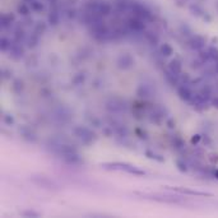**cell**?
Instances as JSON below:
<instances>
[{
    "mask_svg": "<svg viewBox=\"0 0 218 218\" xmlns=\"http://www.w3.org/2000/svg\"><path fill=\"white\" fill-rule=\"evenodd\" d=\"M103 168L106 170H116V171H126L129 173H132V175H135V176H144L145 172L143 170H139L133 164H129V163H120V162H115V163H105L102 164Z\"/></svg>",
    "mask_w": 218,
    "mask_h": 218,
    "instance_id": "6da1fadb",
    "label": "cell"
},
{
    "mask_svg": "<svg viewBox=\"0 0 218 218\" xmlns=\"http://www.w3.org/2000/svg\"><path fill=\"white\" fill-rule=\"evenodd\" d=\"M137 195H141L142 198L145 199H151V200H156V202L160 203H170V204H182L184 200L180 199L179 196H173V195H161V194H147V193H135Z\"/></svg>",
    "mask_w": 218,
    "mask_h": 218,
    "instance_id": "7a4b0ae2",
    "label": "cell"
},
{
    "mask_svg": "<svg viewBox=\"0 0 218 218\" xmlns=\"http://www.w3.org/2000/svg\"><path fill=\"white\" fill-rule=\"evenodd\" d=\"M74 134L75 137H78L82 141L83 144L85 145H89L93 141H94V134L91 132L89 129L87 128H83V126H78L74 129Z\"/></svg>",
    "mask_w": 218,
    "mask_h": 218,
    "instance_id": "3957f363",
    "label": "cell"
},
{
    "mask_svg": "<svg viewBox=\"0 0 218 218\" xmlns=\"http://www.w3.org/2000/svg\"><path fill=\"white\" fill-rule=\"evenodd\" d=\"M134 65V59L130 54H121L117 57V66L123 70H126V69H130Z\"/></svg>",
    "mask_w": 218,
    "mask_h": 218,
    "instance_id": "277c9868",
    "label": "cell"
},
{
    "mask_svg": "<svg viewBox=\"0 0 218 218\" xmlns=\"http://www.w3.org/2000/svg\"><path fill=\"white\" fill-rule=\"evenodd\" d=\"M34 184L41 186V188H49V189H52V188H55V184L52 182L50 179L47 177H43V176H34L31 179Z\"/></svg>",
    "mask_w": 218,
    "mask_h": 218,
    "instance_id": "5b68a950",
    "label": "cell"
},
{
    "mask_svg": "<svg viewBox=\"0 0 218 218\" xmlns=\"http://www.w3.org/2000/svg\"><path fill=\"white\" fill-rule=\"evenodd\" d=\"M107 109L110 111H114V112L123 111V110H125V103L123 101L117 100V98H112L107 102Z\"/></svg>",
    "mask_w": 218,
    "mask_h": 218,
    "instance_id": "8992f818",
    "label": "cell"
},
{
    "mask_svg": "<svg viewBox=\"0 0 218 218\" xmlns=\"http://www.w3.org/2000/svg\"><path fill=\"white\" fill-rule=\"evenodd\" d=\"M181 194H188V195H195V196H212V194L209 193H203V191H198V190H190V189H184V188H175L172 189Z\"/></svg>",
    "mask_w": 218,
    "mask_h": 218,
    "instance_id": "52a82bcc",
    "label": "cell"
},
{
    "mask_svg": "<svg viewBox=\"0 0 218 218\" xmlns=\"http://www.w3.org/2000/svg\"><path fill=\"white\" fill-rule=\"evenodd\" d=\"M63 158H64V161H65L66 163H69V164H81V163H82L81 157H79V154H78L77 152L65 154V156H63Z\"/></svg>",
    "mask_w": 218,
    "mask_h": 218,
    "instance_id": "ba28073f",
    "label": "cell"
},
{
    "mask_svg": "<svg viewBox=\"0 0 218 218\" xmlns=\"http://www.w3.org/2000/svg\"><path fill=\"white\" fill-rule=\"evenodd\" d=\"M177 94H179V97L181 100H184V101H190L191 97H193V93H191V91L188 88V87H185V85L179 87Z\"/></svg>",
    "mask_w": 218,
    "mask_h": 218,
    "instance_id": "9c48e42d",
    "label": "cell"
},
{
    "mask_svg": "<svg viewBox=\"0 0 218 218\" xmlns=\"http://www.w3.org/2000/svg\"><path fill=\"white\" fill-rule=\"evenodd\" d=\"M181 69H182V65H181V61L177 59L175 60H172V61L168 65V70L173 74H176V75H181Z\"/></svg>",
    "mask_w": 218,
    "mask_h": 218,
    "instance_id": "30bf717a",
    "label": "cell"
},
{
    "mask_svg": "<svg viewBox=\"0 0 218 218\" xmlns=\"http://www.w3.org/2000/svg\"><path fill=\"white\" fill-rule=\"evenodd\" d=\"M204 43H205V40H204L203 37L195 36L193 40H191L190 46L193 47L194 50H200V49H203V47H204Z\"/></svg>",
    "mask_w": 218,
    "mask_h": 218,
    "instance_id": "8fae6325",
    "label": "cell"
},
{
    "mask_svg": "<svg viewBox=\"0 0 218 218\" xmlns=\"http://www.w3.org/2000/svg\"><path fill=\"white\" fill-rule=\"evenodd\" d=\"M10 49H12V56L14 59H21L23 56V49L18 45V43H13Z\"/></svg>",
    "mask_w": 218,
    "mask_h": 218,
    "instance_id": "7c38bea8",
    "label": "cell"
},
{
    "mask_svg": "<svg viewBox=\"0 0 218 218\" xmlns=\"http://www.w3.org/2000/svg\"><path fill=\"white\" fill-rule=\"evenodd\" d=\"M138 94L141 96V97H149L151 96V89L148 88V85L143 84L139 87V89H138Z\"/></svg>",
    "mask_w": 218,
    "mask_h": 218,
    "instance_id": "4fadbf2b",
    "label": "cell"
},
{
    "mask_svg": "<svg viewBox=\"0 0 218 218\" xmlns=\"http://www.w3.org/2000/svg\"><path fill=\"white\" fill-rule=\"evenodd\" d=\"M161 54L164 55V56H170V55L173 54V50L168 43H163V45L161 46Z\"/></svg>",
    "mask_w": 218,
    "mask_h": 218,
    "instance_id": "5bb4252c",
    "label": "cell"
},
{
    "mask_svg": "<svg viewBox=\"0 0 218 218\" xmlns=\"http://www.w3.org/2000/svg\"><path fill=\"white\" fill-rule=\"evenodd\" d=\"M130 27H132L133 30H135V31H141V30H143V23L142 22H139V21H137V19H132L130 21Z\"/></svg>",
    "mask_w": 218,
    "mask_h": 218,
    "instance_id": "9a60e30c",
    "label": "cell"
},
{
    "mask_svg": "<svg viewBox=\"0 0 218 218\" xmlns=\"http://www.w3.org/2000/svg\"><path fill=\"white\" fill-rule=\"evenodd\" d=\"M13 89L15 93H21L22 89H23V82H21L19 79L14 81V84H13Z\"/></svg>",
    "mask_w": 218,
    "mask_h": 218,
    "instance_id": "2e32d148",
    "label": "cell"
},
{
    "mask_svg": "<svg viewBox=\"0 0 218 218\" xmlns=\"http://www.w3.org/2000/svg\"><path fill=\"white\" fill-rule=\"evenodd\" d=\"M208 51H209V55H211V59L213 60V61L218 63V49H216V47H211Z\"/></svg>",
    "mask_w": 218,
    "mask_h": 218,
    "instance_id": "e0dca14e",
    "label": "cell"
},
{
    "mask_svg": "<svg viewBox=\"0 0 218 218\" xmlns=\"http://www.w3.org/2000/svg\"><path fill=\"white\" fill-rule=\"evenodd\" d=\"M176 166H177V168H179L180 172H186V171H188L186 163H185V162H182V161H180V160L176 161Z\"/></svg>",
    "mask_w": 218,
    "mask_h": 218,
    "instance_id": "ac0fdd59",
    "label": "cell"
},
{
    "mask_svg": "<svg viewBox=\"0 0 218 218\" xmlns=\"http://www.w3.org/2000/svg\"><path fill=\"white\" fill-rule=\"evenodd\" d=\"M145 154H147L148 157H149V158H152V160L160 161V162H162V161H163L162 157H160L158 154H156V153H153V152H151V151H147V152H145Z\"/></svg>",
    "mask_w": 218,
    "mask_h": 218,
    "instance_id": "d6986e66",
    "label": "cell"
},
{
    "mask_svg": "<svg viewBox=\"0 0 218 218\" xmlns=\"http://www.w3.org/2000/svg\"><path fill=\"white\" fill-rule=\"evenodd\" d=\"M10 47H12V43L8 41L6 38H2V50L6 51L8 49H10Z\"/></svg>",
    "mask_w": 218,
    "mask_h": 218,
    "instance_id": "ffe728a7",
    "label": "cell"
},
{
    "mask_svg": "<svg viewBox=\"0 0 218 218\" xmlns=\"http://www.w3.org/2000/svg\"><path fill=\"white\" fill-rule=\"evenodd\" d=\"M173 144H175V147L177 148V149H181V148L184 147V142H182V139H180L177 137L173 139Z\"/></svg>",
    "mask_w": 218,
    "mask_h": 218,
    "instance_id": "44dd1931",
    "label": "cell"
},
{
    "mask_svg": "<svg viewBox=\"0 0 218 218\" xmlns=\"http://www.w3.org/2000/svg\"><path fill=\"white\" fill-rule=\"evenodd\" d=\"M147 38L152 43H157V42H158V37H156L154 34H152L151 32H148V33H147Z\"/></svg>",
    "mask_w": 218,
    "mask_h": 218,
    "instance_id": "7402d4cb",
    "label": "cell"
},
{
    "mask_svg": "<svg viewBox=\"0 0 218 218\" xmlns=\"http://www.w3.org/2000/svg\"><path fill=\"white\" fill-rule=\"evenodd\" d=\"M23 216L24 217H38L40 214L34 211H26V212H23Z\"/></svg>",
    "mask_w": 218,
    "mask_h": 218,
    "instance_id": "603a6c76",
    "label": "cell"
},
{
    "mask_svg": "<svg viewBox=\"0 0 218 218\" xmlns=\"http://www.w3.org/2000/svg\"><path fill=\"white\" fill-rule=\"evenodd\" d=\"M209 161H211V163H217L218 162V154L217 153H212V154H209Z\"/></svg>",
    "mask_w": 218,
    "mask_h": 218,
    "instance_id": "cb8c5ba5",
    "label": "cell"
},
{
    "mask_svg": "<svg viewBox=\"0 0 218 218\" xmlns=\"http://www.w3.org/2000/svg\"><path fill=\"white\" fill-rule=\"evenodd\" d=\"M200 138H202V137H200L199 134L194 135L193 138H191V141H190V142H191V144H193V145H196V144H198V143L200 142Z\"/></svg>",
    "mask_w": 218,
    "mask_h": 218,
    "instance_id": "d4e9b609",
    "label": "cell"
},
{
    "mask_svg": "<svg viewBox=\"0 0 218 218\" xmlns=\"http://www.w3.org/2000/svg\"><path fill=\"white\" fill-rule=\"evenodd\" d=\"M32 8H33L34 10H41L42 8H43V5H41V4L37 3V2H33V3H32Z\"/></svg>",
    "mask_w": 218,
    "mask_h": 218,
    "instance_id": "484cf974",
    "label": "cell"
},
{
    "mask_svg": "<svg viewBox=\"0 0 218 218\" xmlns=\"http://www.w3.org/2000/svg\"><path fill=\"white\" fill-rule=\"evenodd\" d=\"M103 134H106V137H111V135H114V130H111L110 128H105Z\"/></svg>",
    "mask_w": 218,
    "mask_h": 218,
    "instance_id": "4316f807",
    "label": "cell"
},
{
    "mask_svg": "<svg viewBox=\"0 0 218 218\" xmlns=\"http://www.w3.org/2000/svg\"><path fill=\"white\" fill-rule=\"evenodd\" d=\"M4 121H5V123H6V124H9V125H12V124H13V121H14V120H13V117H12L10 115H5V117H4Z\"/></svg>",
    "mask_w": 218,
    "mask_h": 218,
    "instance_id": "83f0119b",
    "label": "cell"
},
{
    "mask_svg": "<svg viewBox=\"0 0 218 218\" xmlns=\"http://www.w3.org/2000/svg\"><path fill=\"white\" fill-rule=\"evenodd\" d=\"M19 12H21L22 14H27V13H28V10H27V8H26L24 5H21V6H19Z\"/></svg>",
    "mask_w": 218,
    "mask_h": 218,
    "instance_id": "f1b7e54d",
    "label": "cell"
},
{
    "mask_svg": "<svg viewBox=\"0 0 218 218\" xmlns=\"http://www.w3.org/2000/svg\"><path fill=\"white\" fill-rule=\"evenodd\" d=\"M212 103H213V107H216V109L218 110V97H216V98H213V101H212Z\"/></svg>",
    "mask_w": 218,
    "mask_h": 218,
    "instance_id": "f546056e",
    "label": "cell"
},
{
    "mask_svg": "<svg viewBox=\"0 0 218 218\" xmlns=\"http://www.w3.org/2000/svg\"><path fill=\"white\" fill-rule=\"evenodd\" d=\"M168 126H170V128H173V123H172V121H171V120L168 121Z\"/></svg>",
    "mask_w": 218,
    "mask_h": 218,
    "instance_id": "4dcf8cb0",
    "label": "cell"
},
{
    "mask_svg": "<svg viewBox=\"0 0 218 218\" xmlns=\"http://www.w3.org/2000/svg\"><path fill=\"white\" fill-rule=\"evenodd\" d=\"M214 176H216V179H218V170L214 171Z\"/></svg>",
    "mask_w": 218,
    "mask_h": 218,
    "instance_id": "1f68e13d",
    "label": "cell"
},
{
    "mask_svg": "<svg viewBox=\"0 0 218 218\" xmlns=\"http://www.w3.org/2000/svg\"><path fill=\"white\" fill-rule=\"evenodd\" d=\"M216 73L218 74V63H216Z\"/></svg>",
    "mask_w": 218,
    "mask_h": 218,
    "instance_id": "d6a6232c",
    "label": "cell"
},
{
    "mask_svg": "<svg viewBox=\"0 0 218 218\" xmlns=\"http://www.w3.org/2000/svg\"><path fill=\"white\" fill-rule=\"evenodd\" d=\"M51 2H54V0H51Z\"/></svg>",
    "mask_w": 218,
    "mask_h": 218,
    "instance_id": "836d02e7",
    "label": "cell"
}]
</instances>
